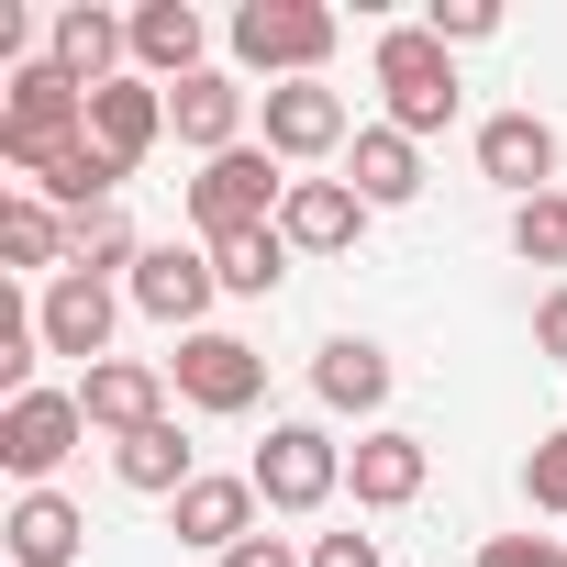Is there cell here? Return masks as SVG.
I'll use <instances>...</instances> for the list:
<instances>
[{"instance_id": "1", "label": "cell", "mask_w": 567, "mask_h": 567, "mask_svg": "<svg viewBox=\"0 0 567 567\" xmlns=\"http://www.w3.org/2000/svg\"><path fill=\"white\" fill-rule=\"evenodd\" d=\"M223 45H234V68H256L267 90H290V79H323V68H334L346 23L323 12V0H245V12L223 23Z\"/></svg>"}, {"instance_id": "2", "label": "cell", "mask_w": 567, "mask_h": 567, "mask_svg": "<svg viewBox=\"0 0 567 567\" xmlns=\"http://www.w3.org/2000/svg\"><path fill=\"white\" fill-rule=\"evenodd\" d=\"M79 134H90V90H79L56 56L12 68V90H0V167H45V156L79 145Z\"/></svg>"}, {"instance_id": "3", "label": "cell", "mask_w": 567, "mask_h": 567, "mask_svg": "<svg viewBox=\"0 0 567 567\" xmlns=\"http://www.w3.org/2000/svg\"><path fill=\"white\" fill-rule=\"evenodd\" d=\"M368 68H379L390 134H412V145H423V134H445V123H456V56H445V45H434L423 23H390Z\"/></svg>"}, {"instance_id": "4", "label": "cell", "mask_w": 567, "mask_h": 567, "mask_svg": "<svg viewBox=\"0 0 567 567\" xmlns=\"http://www.w3.org/2000/svg\"><path fill=\"white\" fill-rule=\"evenodd\" d=\"M278 212H290V167H278L267 145H234V156H212V167L189 178V223H200V245H223V234H267Z\"/></svg>"}, {"instance_id": "5", "label": "cell", "mask_w": 567, "mask_h": 567, "mask_svg": "<svg viewBox=\"0 0 567 567\" xmlns=\"http://www.w3.org/2000/svg\"><path fill=\"white\" fill-rule=\"evenodd\" d=\"M256 501L267 512H323L334 489H346V445L323 434V423H267V445H256Z\"/></svg>"}, {"instance_id": "6", "label": "cell", "mask_w": 567, "mask_h": 567, "mask_svg": "<svg viewBox=\"0 0 567 567\" xmlns=\"http://www.w3.org/2000/svg\"><path fill=\"white\" fill-rule=\"evenodd\" d=\"M79 434H90L79 390H23V401H0V467H12L23 489H45V478L79 456Z\"/></svg>"}, {"instance_id": "7", "label": "cell", "mask_w": 567, "mask_h": 567, "mask_svg": "<svg viewBox=\"0 0 567 567\" xmlns=\"http://www.w3.org/2000/svg\"><path fill=\"white\" fill-rule=\"evenodd\" d=\"M167 390H178L189 412H256V401H267V357H256L245 334H178Z\"/></svg>"}, {"instance_id": "8", "label": "cell", "mask_w": 567, "mask_h": 567, "mask_svg": "<svg viewBox=\"0 0 567 567\" xmlns=\"http://www.w3.org/2000/svg\"><path fill=\"white\" fill-rule=\"evenodd\" d=\"M123 301L167 334H200V312L223 301V278H212V245H145L134 278H123Z\"/></svg>"}, {"instance_id": "9", "label": "cell", "mask_w": 567, "mask_h": 567, "mask_svg": "<svg viewBox=\"0 0 567 567\" xmlns=\"http://www.w3.org/2000/svg\"><path fill=\"white\" fill-rule=\"evenodd\" d=\"M256 145L278 156V167H323L334 145H357V123H346V90H323V79H290V90H267L256 101Z\"/></svg>"}, {"instance_id": "10", "label": "cell", "mask_w": 567, "mask_h": 567, "mask_svg": "<svg viewBox=\"0 0 567 567\" xmlns=\"http://www.w3.org/2000/svg\"><path fill=\"white\" fill-rule=\"evenodd\" d=\"M34 323H45V357H79V379L112 357V323H123V301H112V278H45L34 290Z\"/></svg>"}, {"instance_id": "11", "label": "cell", "mask_w": 567, "mask_h": 567, "mask_svg": "<svg viewBox=\"0 0 567 567\" xmlns=\"http://www.w3.org/2000/svg\"><path fill=\"white\" fill-rule=\"evenodd\" d=\"M478 178H501L512 200H545V189H567L556 123H545V112H489V123H478Z\"/></svg>"}, {"instance_id": "12", "label": "cell", "mask_w": 567, "mask_h": 567, "mask_svg": "<svg viewBox=\"0 0 567 567\" xmlns=\"http://www.w3.org/2000/svg\"><path fill=\"white\" fill-rule=\"evenodd\" d=\"M423 478H434V445L401 434V423H379V434L346 445V489H357V512H412Z\"/></svg>"}, {"instance_id": "13", "label": "cell", "mask_w": 567, "mask_h": 567, "mask_svg": "<svg viewBox=\"0 0 567 567\" xmlns=\"http://www.w3.org/2000/svg\"><path fill=\"white\" fill-rule=\"evenodd\" d=\"M256 512H267V501H256V478H212V467H200V478L167 501V534H178L189 556H212V567H223V556L256 534Z\"/></svg>"}, {"instance_id": "14", "label": "cell", "mask_w": 567, "mask_h": 567, "mask_svg": "<svg viewBox=\"0 0 567 567\" xmlns=\"http://www.w3.org/2000/svg\"><path fill=\"white\" fill-rule=\"evenodd\" d=\"M245 101H256V90H245L234 68H200V79H178V90H167V134L212 167V156H234V145H245Z\"/></svg>"}, {"instance_id": "15", "label": "cell", "mask_w": 567, "mask_h": 567, "mask_svg": "<svg viewBox=\"0 0 567 567\" xmlns=\"http://www.w3.org/2000/svg\"><path fill=\"white\" fill-rule=\"evenodd\" d=\"M79 412H90V434L134 445L145 423H167V368H145V357H101V368L79 379Z\"/></svg>"}, {"instance_id": "16", "label": "cell", "mask_w": 567, "mask_h": 567, "mask_svg": "<svg viewBox=\"0 0 567 567\" xmlns=\"http://www.w3.org/2000/svg\"><path fill=\"white\" fill-rule=\"evenodd\" d=\"M45 56H56L79 90H112V79H134V68H123V56H134V12H90V0H68L56 34H45Z\"/></svg>"}, {"instance_id": "17", "label": "cell", "mask_w": 567, "mask_h": 567, "mask_svg": "<svg viewBox=\"0 0 567 567\" xmlns=\"http://www.w3.org/2000/svg\"><path fill=\"white\" fill-rule=\"evenodd\" d=\"M156 134H167V90H156V79H112V90H90V145H101L112 167H145Z\"/></svg>"}, {"instance_id": "18", "label": "cell", "mask_w": 567, "mask_h": 567, "mask_svg": "<svg viewBox=\"0 0 567 567\" xmlns=\"http://www.w3.org/2000/svg\"><path fill=\"white\" fill-rule=\"evenodd\" d=\"M312 401H323V412H357V423L379 434V412H390V346L334 334V346L312 357Z\"/></svg>"}, {"instance_id": "19", "label": "cell", "mask_w": 567, "mask_h": 567, "mask_svg": "<svg viewBox=\"0 0 567 567\" xmlns=\"http://www.w3.org/2000/svg\"><path fill=\"white\" fill-rule=\"evenodd\" d=\"M200 56H212V23L189 12V0H145L134 12V79L178 90V79H200Z\"/></svg>"}, {"instance_id": "20", "label": "cell", "mask_w": 567, "mask_h": 567, "mask_svg": "<svg viewBox=\"0 0 567 567\" xmlns=\"http://www.w3.org/2000/svg\"><path fill=\"white\" fill-rule=\"evenodd\" d=\"M278 234H290V256H346L368 234V200L346 178H290V212H278Z\"/></svg>"}, {"instance_id": "21", "label": "cell", "mask_w": 567, "mask_h": 567, "mask_svg": "<svg viewBox=\"0 0 567 567\" xmlns=\"http://www.w3.org/2000/svg\"><path fill=\"white\" fill-rule=\"evenodd\" d=\"M0 545H12V567H79L90 512H79L68 489H23V501H12V523H0Z\"/></svg>"}, {"instance_id": "22", "label": "cell", "mask_w": 567, "mask_h": 567, "mask_svg": "<svg viewBox=\"0 0 567 567\" xmlns=\"http://www.w3.org/2000/svg\"><path fill=\"white\" fill-rule=\"evenodd\" d=\"M346 189H357L368 212H401V200L423 189V145L390 134V123H357V145H346Z\"/></svg>"}, {"instance_id": "23", "label": "cell", "mask_w": 567, "mask_h": 567, "mask_svg": "<svg viewBox=\"0 0 567 567\" xmlns=\"http://www.w3.org/2000/svg\"><path fill=\"white\" fill-rule=\"evenodd\" d=\"M112 478H123V489H145V501H178V489L200 478V456H189V434H178V423H145L134 445H112Z\"/></svg>"}, {"instance_id": "24", "label": "cell", "mask_w": 567, "mask_h": 567, "mask_svg": "<svg viewBox=\"0 0 567 567\" xmlns=\"http://www.w3.org/2000/svg\"><path fill=\"white\" fill-rule=\"evenodd\" d=\"M0 267H56L68 278V212H45L34 189L0 200Z\"/></svg>"}, {"instance_id": "25", "label": "cell", "mask_w": 567, "mask_h": 567, "mask_svg": "<svg viewBox=\"0 0 567 567\" xmlns=\"http://www.w3.org/2000/svg\"><path fill=\"white\" fill-rule=\"evenodd\" d=\"M212 278H223L234 301H267L278 278H290V234H278V223H267V234H223V245H212Z\"/></svg>"}, {"instance_id": "26", "label": "cell", "mask_w": 567, "mask_h": 567, "mask_svg": "<svg viewBox=\"0 0 567 567\" xmlns=\"http://www.w3.org/2000/svg\"><path fill=\"white\" fill-rule=\"evenodd\" d=\"M34 368H45V323H34V301L12 290V278H0V390H12V401H23V390H45Z\"/></svg>"}, {"instance_id": "27", "label": "cell", "mask_w": 567, "mask_h": 567, "mask_svg": "<svg viewBox=\"0 0 567 567\" xmlns=\"http://www.w3.org/2000/svg\"><path fill=\"white\" fill-rule=\"evenodd\" d=\"M134 256H145V245H134V223H123V212H90V223H68V267H79V278H112V267L134 278Z\"/></svg>"}, {"instance_id": "28", "label": "cell", "mask_w": 567, "mask_h": 567, "mask_svg": "<svg viewBox=\"0 0 567 567\" xmlns=\"http://www.w3.org/2000/svg\"><path fill=\"white\" fill-rule=\"evenodd\" d=\"M512 245H523L534 267H567V189H545V200H512Z\"/></svg>"}, {"instance_id": "29", "label": "cell", "mask_w": 567, "mask_h": 567, "mask_svg": "<svg viewBox=\"0 0 567 567\" xmlns=\"http://www.w3.org/2000/svg\"><path fill=\"white\" fill-rule=\"evenodd\" d=\"M523 501H534V512H567V423L534 434V456H523Z\"/></svg>"}, {"instance_id": "30", "label": "cell", "mask_w": 567, "mask_h": 567, "mask_svg": "<svg viewBox=\"0 0 567 567\" xmlns=\"http://www.w3.org/2000/svg\"><path fill=\"white\" fill-rule=\"evenodd\" d=\"M423 34L456 56V45H489V34H501V12H489V0H434V12H423Z\"/></svg>"}, {"instance_id": "31", "label": "cell", "mask_w": 567, "mask_h": 567, "mask_svg": "<svg viewBox=\"0 0 567 567\" xmlns=\"http://www.w3.org/2000/svg\"><path fill=\"white\" fill-rule=\"evenodd\" d=\"M478 567H567V545H556V534H489Z\"/></svg>"}, {"instance_id": "32", "label": "cell", "mask_w": 567, "mask_h": 567, "mask_svg": "<svg viewBox=\"0 0 567 567\" xmlns=\"http://www.w3.org/2000/svg\"><path fill=\"white\" fill-rule=\"evenodd\" d=\"M223 567H312V545H290V534H245Z\"/></svg>"}, {"instance_id": "33", "label": "cell", "mask_w": 567, "mask_h": 567, "mask_svg": "<svg viewBox=\"0 0 567 567\" xmlns=\"http://www.w3.org/2000/svg\"><path fill=\"white\" fill-rule=\"evenodd\" d=\"M312 567H390L379 534H312Z\"/></svg>"}, {"instance_id": "34", "label": "cell", "mask_w": 567, "mask_h": 567, "mask_svg": "<svg viewBox=\"0 0 567 567\" xmlns=\"http://www.w3.org/2000/svg\"><path fill=\"white\" fill-rule=\"evenodd\" d=\"M534 357H545V368H567V290H545V301H534Z\"/></svg>"}]
</instances>
